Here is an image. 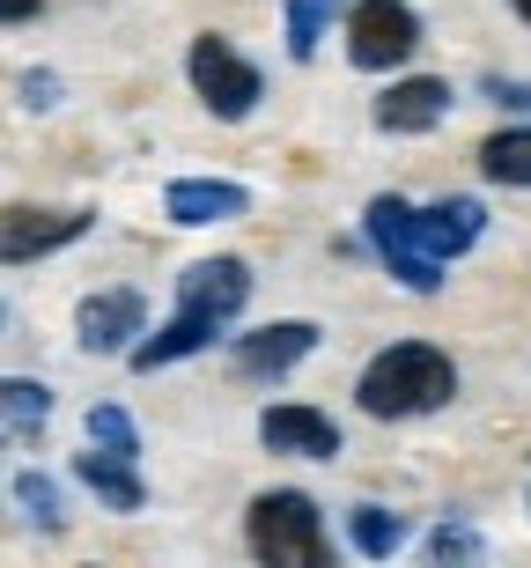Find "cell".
<instances>
[{"mask_svg": "<svg viewBox=\"0 0 531 568\" xmlns=\"http://www.w3.org/2000/svg\"><path fill=\"white\" fill-rule=\"evenodd\" d=\"M517 8H524V22H531V0H517Z\"/></svg>", "mask_w": 531, "mask_h": 568, "instance_id": "obj_26", "label": "cell"}, {"mask_svg": "<svg viewBox=\"0 0 531 568\" xmlns=\"http://www.w3.org/2000/svg\"><path fill=\"white\" fill-rule=\"evenodd\" d=\"M244 303H252V266L244 258H192L177 274V311H207L229 325Z\"/></svg>", "mask_w": 531, "mask_h": 568, "instance_id": "obj_8", "label": "cell"}, {"mask_svg": "<svg viewBox=\"0 0 531 568\" xmlns=\"http://www.w3.org/2000/svg\"><path fill=\"white\" fill-rule=\"evenodd\" d=\"M258 443L280 450V458H340V422L318 414V406H266L258 414Z\"/></svg>", "mask_w": 531, "mask_h": 568, "instance_id": "obj_9", "label": "cell"}, {"mask_svg": "<svg viewBox=\"0 0 531 568\" xmlns=\"http://www.w3.org/2000/svg\"><path fill=\"white\" fill-rule=\"evenodd\" d=\"M16 509L30 517L38 531H67V509H60V487L44 473H16Z\"/></svg>", "mask_w": 531, "mask_h": 568, "instance_id": "obj_20", "label": "cell"}, {"mask_svg": "<svg viewBox=\"0 0 531 568\" xmlns=\"http://www.w3.org/2000/svg\"><path fill=\"white\" fill-rule=\"evenodd\" d=\"M340 8L347 0H288V60H318V44Z\"/></svg>", "mask_w": 531, "mask_h": 568, "instance_id": "obj_19", "label": "cell"}, {"mask_svg": "<svg viewBox=\"0 0 531 568\" xmlns=\"http://www.w3.org/2000/svg\"><path fill=\"white\" fill-rule=\"evenodd\" d=\"M89 443L111 458H141V428H133L126 406H89Z\"/></svg>", "mask_w": 531, "mask_h": 568, "instance_id": "obj_21", "label": "cell"}, {"mask_svg": "<svg viewBox=\"0 0 531 568\" xmlns=\"http://www.w3.org/2000/svg\"><path fill=\"white\" fill-rule=\"evenodd\" d=\"M252 207V192L236 185V178H177L163 192V214L185 222V230H207V222H236V214Z\"/></svg>", "mask_w": 531, "mask_h": 568, "instance_id": "obj_12", "label": "cell"}, {"mask_svg": "<svg viewBox=\"0 0 531 568\" xmlns=\"http://www.w3.org/2000/svg\"><path fill=\"white\" fill-rule=\"evenodd\" d=\"M443 111H450V82H436V74H406V82H391L377 97V133H428V126H443Z\"/></svg>", "mask_w": 531, "mask_h": 568, "instance_id": "obj_11", "label": "cell"}, {"mask_svg": "<svg viewBox=\"0 0 531 568\" xmlns=\"http://www.w3.org/2000/svg\"><path fill=\"white\" fill-rule=\"evenodd\" d=\"M16 97L30 111H52L60 104V74H38V67H30V74H16Z\"/></svg>", "mask_w": 531, "mask_h": 568, "instance_id": "obj_23", "label": "cell"}, {"mask_svg": "<svg viewBox=\"0 0 531 568\" xmlns=\"http://www.w3.org/2000/svg\"><path fill=\"white\" fill-rule=\"evenodd\" d=\"M428 561H480V531H472V525L428 531Z\"/></svg>", "mask_w": 531, "mask_h": 568, "instance_id": "obj_22", "label": "cell"}, {"mask_svg": "<svg viewBox=\"0 0 531 568\" xmlns=\"http://www.w3.org/2000/svg\"><path fill=\"white\" fill-rule=\"evenodd\" d=\"M185 74H192V89H200V104L214 111V119H252V104L266 97V82H258V67L236 52L229 38H192V60H185Z\"/></svg>", "mask_w": 531, "mask_h": 568, "instance_id": "obj_4", "label": "cell"}, {"mask_svg": "<svg viewBox=\"0 0 531 568\" xmlns=\"http://www.w3.org/2000/svg\"><path fill=\"white\" fill-rule=\"evenodd\" d=\"M347 531H355V547L369 554V561H391V554L406 547V517H399V509H377V503L347 509Z\"/></svg>", "mask_w": 531, "mask_h": 568, "instance_id": "obj_17", "label": "cell"}, {"mask_svg": "<svg viewBox=\"0 0 531 568\" xmlns=\"http://www.w3.org/2000/svg\"><path fill=\"white\" fill-rule=\"evenodd\" d=\"M74 480H82L104 509H119V517H133V509L149 503V487L133 480V458H111V450H96V443L74 458Z\"/></svg>", "mask_w": 531, "mask_h": 568, "instance_id": "obj_15", "label": "cell"}, {"mask_svg": "<svg viewBox=\"0 0 531 568\" xmlns=\"http://www.w3.org/2000/svg\"><path fill=\"white\" fill-rule=\"evenodd\" d=\"M480 230H488V207H480V200H466V192H450V200L421 207V244L436 258L472 252V244H480Z\"/></svg>", "mask_w": 531, "mask_h": 568, "instance_id": "obj_14", "label": "cell"}, {"mask_svg": "<svg viewBox=\"0 0 531 568\" xmlns=\"http://www.w3.org/2000/svg\"><path fill=\"white\" fill-rule=\"evenodd\" d=\"M310 347H318V325H310V317H280L266 333H236V377H280V369H296Z\"/></svg>", "mask_w": 531, "mask_h": 568, "instance_id": "obj_10", "label": "cell"}, {"mask_svg": "<svg viewBox=\"0 0 531 568\" xmlns=\"http://www.w3.org/2000/svg\"><path fill=\"white\" fill-rule=\"evenodd\" d=\"M0 406H8V443H30L44 428V414H52V392L30 377H8L0 384Z\"/></svg>", "mask_w": 531, "mask_h": 568, "instance_id": "obj_18", "label": "cell"}, {"mask_svg": "<svg viewBox=\"0 0 531 568\" xmlns=\"http://www.w3.org/2000/svg\"><path fill=\"white\" fill-rule=\"evenodd\" d=\"M0 16H8V22H30V16H38V0H0Z\"/></svg>", "mask_w": 531, "mask_h": 568, "instance_id": "obj_25", "label": "cell"}, {"mask_svg": "<svg viewBox=\"0 0 531 568\" xmlns=\"http://www.w3.org/2000/svg\"><path fill=\"white\" fill-rule=\"evenodd\" d=\"M488 97H494L502 111H531V82H502V74H494V82H488Z\"/></svg>", "mask_w": 531, "mask_h": 568, "instance_id": "obj_24", "label": "cell"}, {"mask_svg": "<svg viewBox=\"0 0 531 568\" xmlns=\"http://www.w3.org/2000/svg\"><path fill=\"white\" fill-rule=\"evenodd\" d=\"M458 392V362L443 347H428V339H399V347H384L369 369H361L355 399L361 414H377V422H413V414H436L450 406Z\"/></svg>", "mask_w": 531, "mask_h": 568, "instance_id": "obj_1", "label": "cell"}, {"mask_svg": "<svg viewBox=\"0 0 531 568\" xmlns=\"http://www.w3.org/2000/svg\"><path fill=\"white\" fill-rule=\"evenodd\" d=\"M214 333H222V317H207V311H177L163 333H141L133 339V369L149 377V369H163V362H185V355H200V347H214Z\"/></svg>", "mask_w": 531, "mask_h": 568, "instance_id": "obj_13", "label": "cell"}, {"mask_svg": "<svg viewBox=\"0 0 531 568\" xmlns=\"http://www.w3.org/2000/svg\"><path fill=\"white\" fill-rule=\"evenodd\" d=\"M82 230H89L82 207H8L0 214V258H8V266H30V258L74 244Z\"/></svg>", "mask_w": 531, "mask_h": 568, "instance_id": "obj_7", "label": "cell"}, {"mask_svg": "<svg viewBox=\"0 0 531 568\" xmlns=\"http://www.w3.org/2000/svg\"><path fill=\"white\" fill-rule=\"evenodd\" d=\"M524 503H531V495H524Z\"/></svg>", "mask_w": 531, "mask_h": 568, "instance_id": "obj_27", "label": "cell"}, {"mask_svg": "<svg viewBox=\"0 0 531 568\" xmlns=\"http://www.w3.org/2000/svg\"><path fill=\"white\" fill-rule=\"evenodd\" d=\"M74 333H82V355H133V339L149 333V303L133 288H104L74 311Z\"/></svg>", "mask_w": 531, "mask_h": 568, "instance_id": "obj_6", "label": "cell"}, {"mask_svg": "<svg viewBox=\"0 0 531 568\" xmlns=\"http://www.w3.org/2000/svg\"><path fill=\"white\" fill-rule=\"evenodd\" d=\"M361 236L377 244V258L413 295H436V288H443V258L421 244V207H406L399 192H377V200L361 207Z\"/></svg>", "mask_w": 531, "mask_h": 568, "instance_id": "obj_3", "label": "cell"}, {"mask_svg": "<svg viewBox=\"0 0 531 568\" xmlns=\"http://www.w3.org/2000/svg\"><path fill=\"white\" fill-rule=\"evenodd\" d=\"M413 44H421V16L406 8V0H355L347 8V60L384 74V67L413 60Z\"/></svg>", "mask_w": 531, "mask_h": 568, "instance_id": "obj_5", "label": "cell"}, {"mask_svg": "<svg viewBox=\"0 0 531 568\" xmlns=\"http://www.w3.org/2000/svg\"><path fill=\"white\" fill-rule=\"evenodd\" d=\"M244 539H252L258 561H274V568H325L333 561V547H325V517H318V503H310L303 487L258 495L252 517H244Z\"/></svg>", "mask_w": 531, "mask_h": 568, "instance_id": "obj_2", "label": "cell"}, {"mask_svg": "<svg viewBox=\"0 0 531 568\" xmlns=\"http://www.w3.org/2000/svg\"><path fill=\"white\" fill-rule=\"evenodd\" d=\"M480 178L488 185H531V126H502L480 141Z\"/></svg>", "mask_w": 531, "mask_h": 568, "instance_id": "obj_16", "label": "cell"}]
</instances>
